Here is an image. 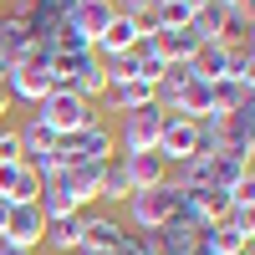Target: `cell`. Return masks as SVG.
I'll use <instances>...</instances> for the list:
<instances>
[{
  "label": "cell",
  "mask_w": 255,
  "mask_h": 255,
  "mask_svg": "<svg viewBox=\"0 0 255 255\" xmlns=\"http://www.w3.org/2000/svg\"><path fill=\"white\" fill-rule=\"evenodd\" d=\"M123 204H128V225H133L138 235H158L174 215H184V189L174 179H163L158 189H138V194H128Z\"/></svg>",
  "instance_id": "6da1fadb"
},
{
  "label": "cell",
  "mask_w": 255,
  "mask_h": 255,
  "mask_svg": "<svg viewBox=\"0 0 255 255\" xmlns=\"http://www.w3.org/2000/svg\"><path fill=\"white\" fill-rule=\"evenodd\" d=\"M36 118L46 123L56 138H72V133H82V128L102 123L97 102H87V97H82V92H72V87H51L46 97L36 102Z\"/></svg>",
  "instance_id": "7a4b0ae2"
},
{
  "label": "cell",
  "mask_w": 255,
  "mask_h": 255,
  "mask_svg": "<svg viewBox=\"0 0 255 255\" xmlns=\"http://www.w3.org/2000/svg\"><path fill=\"white\" fill-rule=\"evenodd\" d=\"M118 153V138H113V123L102 118V123H92V128H82V133H72V138H56V158H61V168H77V163H108Z\"/></svg>",
  "instance_id": "3957f363"
},
{
  "label": "cell",
  "mask_w": 255,
  "mask_h": 255,
  "mask_svg": "<svg viewBox=\"0 0 255 255\" xmlns=\"http://www.w3.org/2000/svg\"><path fill=\"white\" fill-rule=\"evenodd\" d=\"M163 108H138V113H123L118 128H113V138H118V153H148V148L158 143V128H163Z\"/></svg>",
  "instance_id": "277c9868"
},
{
  "label": "cell",
  "mask_w": 255,
  "mask_h": 255,
  "mask_svg": "<svg viewBox=\"0 0 255 255\" xmlns=\"http://www.w3.org/2000/svg\"><path fill=\"white\" fill-rule=\"evenodd\" d=\"M153 153L168 163V168H179L184 158H194L199 153V123L194 118H179V113H168L163 128H158V143H153Z\"/></svg>",
  "instance_id": "5b68a950"
},
{
  "label": "cell",
  "mask_w": 255,
  "mask_h": 255,
  "mask_svg": "<svg viewBox=\"0 0 255 255\" xmlns=\"http://www.w3.org/2000/svg\"><path fill=\"white\" fill-rule=\"evenodd\" d=\"M41 235H46L41 204H10L5 209V225H0V245L5 250H41Z\"/></svg>",
  "instance_id": "8992f818"
},
{
  "label": "cell",
  "mask_w": 255,
  "mask_h": 255,
  "mask_svg": "<svg viewBox=\"0 0 255 255\" xmlns=\"http://www.w3.org/2000/svg\"><path fill=\"white\" fill-rule=\"evenodd\" d=\"M204 179H209V189L235 194L245 179H255V168H250V158H235V153H209L204 158Z\"/></svg>",
  "instance_id": "52a82bcc"
},
{
  "label": "cell",
  "mask_w": 255,
  "mask_h": 255,
  "mask_svg": "<svg viewBox=\"0 0 255 255\" xmlns=\"http://www.w3.org/2000/svg\"><path fill=\"white\" fill-rule=\"evenodd\" d=\"M123 158V174H128V189H158L163 179H168V163L153 153V148H148V153H118Z\"/></svg>",
  "instance_id": "ba28073f"
},
{
  "label": "cell",
  "mask_w": 255,
  "mask_h": 255,
  "mask_svg": "<svg viewBox=\"0 0 255 255\" xmlns=\"http://www.w3.org/2000/svg\"><path fill=\"white\" fill-rule=\"evenodd\" d=\"M0 199L5 204H36L41 199V179L26 163H0Z\"/></svg>",
  "instance_id": "9c48e42d"
},
{
  "label": "cell",
  "mask_w": 255,
  "mask_h": 255,
  "mask_svg": "<svg viewBox=\"0 0 255 255\" xmlns=\"http://www.w3.org/2000/svg\"><path fill=\"white\" fill-rule=\"evenodd\" d=\"M255 240L240 235L235 225H204L199 230V255H245Z\"/></svg>",
  "instance_id": "30bf717a"
},
{
  "label": "cell",
  "mask_w": 255,
  "mask_h": 255,
  "mask_svg": "<svg viewBox=\"0 0 255 255\" xmlns=\"http://www.w3.org/2000/svg\"><path fill=\"white\" fill-rule=\"evenodd\" d=\"M67 15L77 20V31H82V36H87L92 46H97V36L113 26V15H118V10H113V0H77Z\"/></svg>",
  "instance_id": "8fae6325"
},
{
  "label": "cell",
  "mask_w": 255,
  "mask_h": 255,
  "mask_svg": "<svg viewBox=\"0 0 255 255\" xmlns=\"http://www.w3.org/2000/svg\"><path fill=\"white\" fill-rule=\"evenodd\" d=\"M92 61H97V51H51V67H46L51 87H72L77 92V82H82V72H87Z\"/></svg>",
  "instance_id": "7c38bea8"
},
{
  "label": "cell",
  "mask_w": 255,
  "mask_h": 255,
  "mask_svg": "<svg viewBox=\"0 0 255 255\" xmlns=\"http://www.w3.org/2000/svg\"><path fill=\"white\" fill-rule=\"evenodd\" d=\"M118 245H123V220L82 215V250H118Z\"/></svg>",
  "instance_id": "4fadbf2b"
},
{
  "label": "cell",
  "mask_w": 255,
  "mask_h": 255,
  "mask_svg": "<svg viewBox=\"0 0 255 255\" xmlns=\"http://www.w3.org/2000/svg\"><path fill=\"white\" fill-rule=\"evenodd\" d=\"M31 46H36V41H31V31H26V20L10 15V10H0V61H10V67H15Z\"/></svg>",
  "instance_id": "5bb4252c"
},
{
  "label": "cell",
  "mask_w": 255,
  "mask_h": 255,
  "mask_svg": "<svg viewBox=\"0 0 255 255\" xmlns=\"http://www.w3.org/2000/svg\"><path fill=\"white\" fill-rule=\"evenodd\" d=\"M46 255H72L82 250V215H67V220H46V235H41Z\"/></svg>",
  "instance_id": "9a60e30c"
},
{
  "label": "cell",
  "mask_w": 255,
  "mask_h": 255,
  "mask_svg": "<svg viewBox=\"0 0 255 255\" xmlns=\"http://www.w3.org/2000/svg\"><path fill=\"white\" fill-rule=\"evenodd\" d=\"M220 46H250V5H230V0H220Z\"/></svg>",
  "instance_id": "2e32d148"
},
{
  "label": "cell",
  "mask_w": 255,
  "mask_h": 255,
  "mask_svg": "<svg viewBox=\"0 0 255 255\" xmlns=\"http://www.w3.org/2000/svg\"><path fill=\"white\" fill-rule=\"evenodd\" d=\"M168 113H179V118H209V82H199V77H184V87L174 92V108Z\"/></svg>",
  "instance_id": "e0dca14e"
},
{
  "label": "cell",
  "mask_w": 255,
  "mask_h": 255,
  "mask_svg": "<svg viewBox=\"0 0 255 255\" xmlns=\"http://www.w3.org/2000/svg\"><path fill=\"white\" fill-rule=\"evenodd\" d=\"M225 56H230V46H220V41H204V46L194 51V61H189V77H199V82H220V77H225Z\"/></svg>",
  "instance_id": "ac0fdd59"
},
{
  "label": "cell",
  "mask_w": 255,
  "mask_h": 255,
  "mask_svg": "<svg viewBox=\"0 0 255 255\" xmlns=\"http://www.w3.org/2000/svg\"><path fill=\"white\" fill-rule=\"evenodd\" d=\"M163 72H168V61L158 56V46H153V41H138V46H133V77L143 82V87H158Z\"/></svg>",
  "instance_id": "d6986e66"
},
{
  "label": "cell",
  "mask_w": 255,
  "mask_h": 255,
  "mask_svg": "<svg viewBox=\"0 0 255 255\" xmlns=\"http://www.w3.org/2000/svg\"><path fill=\"white\" fill-rule=\"evenodd\" d=\"M133 189H128V174H123V158L113 153L108 163H102V174H97V199H108V204H123Z\"/></svg>",
  "instance_id": "ffe728a7"
},
{
  "label": "cell",
  "mask_w": 255,
  "mask_h": 255,
  "mask_svg": "<svg viewBox=\"0 0 255 255\" xmlns=\"http://www.w3.org/2000/svg\"><path fill=\"white\" fill-rule=\"evenodd\" d=\"M15 133H20V158H26V153H46V148H56V133H51V128L41 123L36 113H31L26 123H20Z\"/></svg>",
  "instance_id": "44dd1931"
},
{
  "label": "cell",
  "mask_w": 255,
  "mask_h": 255,
  "mask_svg": "<svg viewBox=\"0 0 255 255\" xmlns=\"http://www.w3.org/2000/svg\"><path fill=\"white\" fill-rule=\"evenodd\" d=\"M225 77L255 87V46H230V56H225Z\"/></svg>",
  "instance_id": "7402d4cb"
},
{
  "label": "cell",
  "mask_w": 255,
  "mask_h": 255,
  "mask_svg": "<svg viewBox=\"0 0 255 255\" xmlns=\"http://www.w3.org/2000/svg\"><path fill=\"white\" fill-rule=\"evenodd\" d=\"M0 163H20V133L10 123H0Z\"/></svg>",
  "instance_id": "603a6c76"
},
{
  "label": "cell",
  "mask_w": 255,
  "mask_h": 255,
  "mask_svg": "<svg viewBox=\"0 0 255 255\" xmlns=\"http://www.w3.org/2000/svg\"><path fill=\"white\" fill-rule=\"evenodd\" d=\"M10 108H15V102H10V92H5V87H0V118H5Z\"/></svg>",
  "instance_id": "cb8c5ba5"
},
{
  "label": "cell",
  "mask_w": 255,
  "mask_h": 255,
  "mask_svg": "<svg viewBox=\"0 0 255 255\" xmlns=\"http://www.w3.org/2000/svg\"><path fill=\"white\" fill-rule=\"evenodd\" d=\"M0 255H36V250H5V245H0Z\"/></svg>",
  "instance_id": "d4e9b609"
},
{
  "label": "cell",
  "mask_w": 255,
  "mask_h": 255,
  "mask_svg": "<svg viewBox=\"0 0 255 255\" xmlns=\"http://www.w3.org/2000/svg\"><path fill=\"white\" fill-rule=\"evenodd\" d=\"M5 72H10V61H0V82H5Z\"/></svg>",
  "instance_id": "484cf974"
},
{
  "label": "cell",
  "mask_w": 255,
  "mask_h": 255,
  "mask_svg": "<svg viewBox=\"0 0 255 255\" xmlns=\"http://www.w3.org/2000/svg\"><path fill=\"white\" fill-rule=\"evenodd\" d=\"M189 5H209V0H189Z\"/></svg>",
  "instance_id": "4316f807"
},
{
  "label": "cell",
  "mask_w": 255,
  "mask_h": 255,
  "mask_svg": "<svg viewBox=\"0 0 255 255\" xmlns=\"http://www.w3.org/2000/svg\"><path fill=\"white\" fill-rule=\"evenodd\" d=\"M0 10H5V0H0Z\"/></svg>",
  "instance_id": "83f0119b"
},
{
  "label": "cell",
  "mask_w": 255,
  "mask_h": 255,
  "mask_svg": "<svg viewBox=\"0 0 255 255\" xmlns=\"http://www.w3.org/2000/svg\"><path fill=\"white\" fill-rule=\"evenodd\" d=\"M153 5H163V0H153Z\"/></svg>",
  "instance_id": "f1b7e54d"
},
{
  "label": "cell",
  "mask_w": 255,
  "mask_h": 255,
  "mask_svg": "<svg viewBox=\"0 0 255 255\" xmlns=\"http://www.w3.org/2000/svg\"><path fill=\"white\" fill-rule=\"evenodd\" d=\"M36 255H46V250H36Z\"/></svg>",
  "instance_id": "f546056e"
},
{
  "label": "cell",
  "mask_w": 255,
  "mask_h": 255,
  "mask_svg": "<svg viewBox=\"0 0 255 255\" xmlns=\"http://www.w3.org/2000/svg\"><path fill=\"white\" fill-rule=\"evenodd\" d=\"M0 123H5V118H0Z\"/></svg>",
  "instance_id": "4dcf8cb0"
},
{
  "label": "cell",
  "mask_w": 255,
  "mask_h": 255,
  "mask_svg": "<svg viewBox=\"0 0 255 255\" xmlns=\"http://www.w3.org/2000/svg\"><path fill=\"white\" fill-rule=\"evenodd\" d=\"M245 255H250V250H245Z\"/></svg>",
  "instance_id": "1f68e13d"
}]
</instances>
